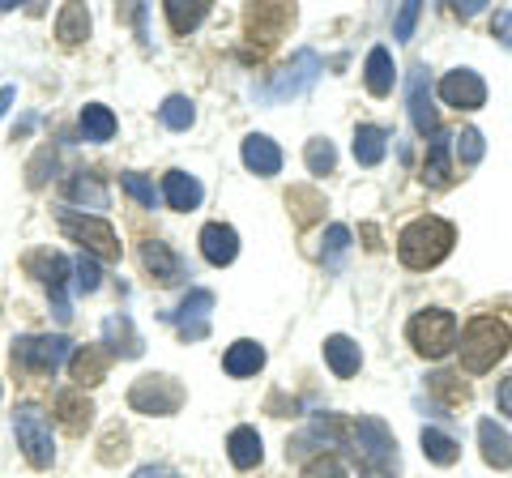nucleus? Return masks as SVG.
Instances as JSON below:
<instances>
[{
  "label": "nucleus",
  "mask_w": 512,
  "mask_h": 478,
  "mask_svg": "<svg viewBox=\"0 0 512 478\" xmlns=\"http://www.w3.org/2000/svg\"><path fill=\"white\" fill-rule=\"evenodd\" d=\"M453 146H457V158H461L466 167L483 163V154H487V141H483V133H478V129H466L461 137H453Z\"/></svg>",
  "instance_id": "4c0bfd02"
},
{
  "label": "nucleus",
  "mask_w": 512,
  "mask_h": 478,
  "mask_svg": "<svg viewBox=\"0 0 512 478\" xmlns=\"http://www.w3.org/2000/svg\"><path fill=\"white\" fill-rule=\"evenodd\" d=\"M201 252L210 265H231L239 257V235L235 227H227V222H210V227L201 231Z\"/></svg>",
  "instance_id": "2eb2a0df"
},
{
  "label": "nucleus",
  "mask_w": 512,
  "mask_h": 478,
  "mask_svg": "<svg viewBox=\"0 0 512 478\" xmlns=\"http://www.w3.org/2000/svg\"><path fill=\"white\" fill-rule=\"evenodd\" d=\"M491 35L500 39V43L508 47V52H512V9H500V13H495V22H491Z\"/></svg>",
  "instance_id": "a19ab883"
},
{
  "label": "nucleus",
  "mask_w": 512,
  "mask_h": 478,
  "mask_svg": "<svg viewBox=\"0 0 512 478\" xmlns=\"http://www.w3.org/2000/svg\"><path fill=\"white\" fill-rule=\"evenodd\" d=\"M367 90H372L376 99H384V94L393 90V56H389V47H372V52H367Z\"/></svg>",
  "instance_id": "cd10ccee"
},
{
  "label": "nucleus",
  "mask_w": 512,
  "mask_h": 478,
  "mask_svg": "<svg viewBox=\"0 0 512 478\" xmlns=\"http://www.w3.org/2000/svg\"><path fill=\"white\" fill-rule=\"evenodd\" d=\"M13 432H18V449L35 470H47L56 457V440H52V414L35 402H22L13 410Z\"/></svg>",
  "instance_id": "20e7f679"
},
{
  "label": "nucleus",
  "mask_w": 512,
  "mask_h": 478,
  "mask_svg": "<svg viewBox=\"0 0 512 478\" xmlns=\"http://www.w3.org/2000/svg\"><path fill=\"white\" fill-rule=\"evenodd\" d=\"M158 116H163L171 133H184V129H192V120H197V107H192V99H184V94H171V99L158 107Z\"/></svg>",
  "instance_id": "2f4dec72"
},
{
  "label": "nucleus",
  "mask_w": 512,
  "mask_h": 478,
  "mask_svg": "<svg viewBox=\"0 0 512 478\" xmlns=\"http://www.w3.org/2000/svg\"><path fill=\"white\" fill-rule=\"evenodd\" d=\"M346 252H350V231L342 227V222H333V227L325 231V265L338 269L346 261Z\"/></svg>",
  "instance_id": "e433bc0d"
},
{
  "label": "nucleus",
  "mask_w": 512,
  "mask_h": 478,
  "mask_svg": "<svg viewBox=\"0 0 512 478\" xmlns=\"http://www.w3.org/2000/svg\"><path fill=\"white\" fill-rule=\"evenodd\" d=\"M333 167H338V150H333V141H325V137L308 141V171L312 175H329Z\"/></svg>",
  "instance_id": "c9c22d12"
},
{
  "label": "nucleus",
  "mask_w": 512,
  "mask_h": 478,
  "mask_svg": "<svg viewBox=\"0 0 512 478\" xmlns=\"http://www.w3.org/2000/svg\"><path fill=\"white\" fill-rule=\"evenodd\" d=\"M69 201L90 205V210H107V184L99 180V175H90V171L73 175L69 180Z\"/></svg>",
  "instance_id": "c85d7f7f"
},
{
  "label": "nucleus",
  "mask_w": 512,
  "mask_h": 478,
  "mask_svg": "<svg viewBox=\"0 0 512 478\" xmlns=\"http://www.w3.org/2000/svg\"><path fill=\"white\" fill-rule=\"evenodd\" d=\"M210 312H214V291H188L180 312H171V321L184 342H201L210 333Z\"/></svg>",
  "instance_id": "f8f14e48"
},
{
  "label": "nucleus",
  "mask_w": 512,
  "mask_h": 478,
  "mask_svg": "<svg viewBox=\"0 0 512 478\" xmlns=\"http://www.w3.org/2000/svg\"><path fill=\"white\" fill-rule=\"evenodd\" d=\"M56 414H60V419L73 427V432H82V427L90 423L94 406H90V397H86V393H77V389H64V393L56 397Z\"/></svg>",
  "instance_id": "c756f323"
},
{
  "label": "nucleus",
  "mask_w": 512,
  "mask_h": 478,
  "mask_svg": "<svg viewBox=\"0 0 512 478\" xmlns=\"http://www.w3.org/2000/svg\"><path fill=\"white\" fill-rule=\"evenodd\" d=\"M325 359H329V368H333V376H355L359 368H363V350L346 338V333H333V338L325 342Z\"/></svg>",
  "instance_id": "5701e85b"
},
{
  "label": "nucleus",
  "mask_w": 512,
  "mask_h": 478,
  "mask_svg": "<svg viewBox=\"0 0 512 478\" xmlns=\"http://www.w3.org/2000/svg\"><path fill=\"white\" fill-rule=\"evenodd\" d=\"M500 410H504L508 419H512V376H508L504 385H500Z\"/></svg>",
  "instance_id": "37998d69"
},
{
  "label": "nucleus",
  "mask_w": 512,
  "mask_h": 478,
  "mask_svg": "<svg viewBox=\"0 0 512 478\" xmlns=\"http://www.w3.org/2000/svg\"><path fill=\"white\" fill-rule=\"evenodd\" d=\"M73 355V342L64 333H43V338H18L13 342V368L35 372V376H56Z\"/></svg>",
  "instance_id": "0eeeda50"
},
{
  "label": "nucleus",
  "mask_w": 512,
  "mask_h": 478,
  "mask_svg": "<svg viewBox=\"0 0 512 478\" xmlns=\"http://www.w3.org/2000/svg\"><path fill=\"white\" fill-rule=\"evenodd\" d=\"M478 9H483V0H466V5H457V13H461V18H474Z\"/></svg>",
  "instance_id": "a18cd8bd"
},
{
  "label": "nucleus",
  "mask_w": 512,
  "mask_h": 478,
  "mask_svg": "<svg viewBox=\"0 0 512 478\" xmlns=\"http://www.w3.org/2000/svg\"><path fill=\"white\" fill-rule=\"evenodd\" d=\"M440 99L457 111H474V107L487 103V86L474 69H453V73L440 77Z\"/></svg>",
  "instance_id": "9b49d317"
},
{
  "label": "nucleus",
  "mask_w": 512,
  "mask_h": 478,
  "mask_svg": "<svg viewBox=\"0 0 512 478\" xmlns=\"http://www.w3.org/2000/svg\"><path fill=\"white\" fill-rule=\"evenodd\" d=\"M350 444H355V457H359L363 478H393L397 470H402V457H397L393 432L380 419H372V414H363V419L350 427Z\"/></svg>",
  "instance_id": "f03ea898"
},
{
  "label": "nucleus",
  "mask_w": 512,
  "mask_h": 478,
  "mask_svg": "<svg viewBox=\"0 0 512 478\" xmlns=\"http://www.w3.org/2000/svg\"><path fill=\"white\" fill-rule=\"evenodd\" d=\"M320 56L312 52V47H299V52L291 56V65H286L282 73H274V86H269V99H299V94H308L316 82H320Z\"/></svg>",
  "instance_id": "1a4fd4ad"
},
{
  "label": "nucleus",
  "mask_w": 512,
  "mask_h": 478,
  "mask_svg": "<svg viewBox=\"0 0 512 478\" xmlns=\"http://www.w3.org/2000/svg\"><path fill=\"white\" fill-rule=\"evenodd\" d=\"M406 338L423 359H444L448 350L457 346V316L444 312V308L414 312L410 325H406Z\"/></svg>",
  "instance_id": "423d86ee"
},
{
  "label": "nucleus",
  "mask_w": 512,
  "mask_h": 478,
  "mask_svg": "<svg viewBox=\"0 0 512 478\" xmlns=\"http://www.w3.org/2000/svg\"><path fill=\"white\" fill-rule=\"evenodd\" d=\"M73 286H77V295H94L103 286V269L90 252H82V257L73 261Z\"/></svg>",
  "instance_id": "72a5a7b5"
},
{
  "label": "nucleus",
  "mask_w": 512,
  "mask_h": 478,
  "mask_svg": "<svg viewBox=\"0 0 512 478\" xmlns=\"http://www.w3.org/2000/svg\"><path fill=\"white\" fill-rule=\"evenodd\" d=\"M227 449H231V466L235 470H252V466H261V436H256V427H235L231 440H227Z\"/></svg>",
  "instance_id": "b1692460"
},
{
  "label": "nucleus",
  "mask_w": 512,
  "mask_h": 478,
  "mask_svg": "<svg viewBox=\"0 0 512 478\" xmlns=\"http://www.w3.org/2000/svg\"><path fill=\"white\" fill-rule=\"evenodd\" d=\"M406 103H410V120L423 137H436L440 133V116H436V103H431V82H427V69H410L406 77Z\"/></svg>",
  "instance_id": "9d476101"
},
{
  "label": "nucleus",
  "mask_w": 512,
  "mask_h": 478,
  "mask_svg": "<svg viewBox=\"0 0 512 478\" xmlns=\"http://www.w3.org/2000/svg\"><path fill=\"white\" fill-rule=\"evenodd\" d=\"M90 35V9L86 5H64L60 18H56V39L64 47H77Z\"/></svg>",
  "instance_id": "393cba45"
},
{
  "label": "nucleus",
  "mask_w": 512,
  "mask_h": 478,
  "mask_svg": "<svg viewBox=\"0 0 512 478\" xmlns=\"http://www.w3.org/2000/svg\"><path fill=\"white\" fill-rule=\"evenodd\" d=\"M163 197H167V205L171 210H197L201 205V197H205V188H201V180L197 175H188V171H167L163 175Z\"/></svg>",
  "instance_id": "f3484780"
},
{
  "label": "nucleus",
  "mask_w": 512,
  "mask_h": 478,
  "mask_svg": "<svg viewBox=\"0 0 512 478\" xmlns=\"http://www.w3.org/2000/svg\"><path fill=\"white\" fill-rule=\"evenodd\" d=\"M222 368H227V376H256V372L265 368V346L252 342V338H239V342L227 350Z\"/></svg>",
  "instance_id": "4be33fe9"
},
{
  "label": "nucleus",
  "mask_w": 512,
  "mask_h": 478,
  "mask_svg": "<svg viewBox=\"0 0 512 478\" xmlns=\"http://www.w3.org/2000/svg\"><path fill=\"white\" fill-rule=\"evenodd\" d=\"M448 154H453V133H436L431 137V150H427V167H423V180L431 188H448L453 184V163H448Z\"/></svg>",
  "instance_id": "6ab92c4d"
},
{
  "label": "nucleus",
  "mask_w": 512,
  "mask_h": 478,
  "mask_svg": "<svg viewBox=\"0 0 512 478\" xmlns=\"http://www.w3.org/2000/svg\"><path fill=\"white\" fill-rule=\"evenodd\" d=\"M414 22H419V5H402V13H397V22H393V39H410L414 35Z\"/></svg>",
  "instance_id": "ea45409f"
},
{
  "label": "nucleus",
  "mask_w": 512,
  "mask_h": 478,
  "mask_svg": "<svg viewBox=\"0 0 512 478\" xmlns=\"http://www.w3.org/2000/svg\"><path fill=\"white\" fill-rule=\"evenodd\" d=\"M141 265H146L163 286H175V282L184 278V261L175 257L163 239H146V244H141Z\"/></svg>",
  "instance_id": "ddd939ff"
},
{
  "label": "nucleus",
  "mask_w": 512,
  "mask_h": 478,
  "mask_svg": "<svg viewBox=\"0 0 512 478\" xmlns=\"http://www.w3.org/2000/svg\"><path fill=\"white\" fill-rule=\"evenodd\" d=\"M508 346H512L508 325H500L495 316H474L466 333H461V363H466V372H474V376L491 372L495 363L508 355Z\"/></svg>",
  "instance_id": "7ed1b4c3"
},
{
  "label": "nucleus",
  "mask_w": 512,
  "mask_h": 478,
  "mask_svg": "<svg viewBox=\"0 0 512 478\" xmlns=\"http://www.w3.org/2000/svg\"><path fill=\"white\" fill-rule=\"evenodd\" d=\"M69 372L77 380V389H90V385H99V380L107 376V350L103 346H77L73 355H69Z\"/></svg>",
  "instance_id": "a211bd4d"
},
{
  "label": "nucleus",
  "mask_w": 512,
  "mask_h": 478,
  "mask_svg": "<svg viewBox=\"0 0 512 478\" xmlns=\"http://www.w3.org/2000/svg\"><path fill=\"white\" fill-rule=\"evenodd\" d=\"M423 453L436 461V466H453V461L461 457L457 440H453V436H444V432H436V427H423Z\"/></svg>",
  "instance_id": "473e14b6"
},
{
  "label": "nucleus",
  "mask_w": 512,
  "mask_h": 478,
  "mask_svg": "<svg viewBox=\"0 0 512 478\" xmlns=\"http://www.w3.org/2000/svg\"><path fill=\"white\" fill-rule=\"evenodd\" d=\"M384 146H389V133L376 129V124H359L355 129V163L376 167L384 158Z\"/></svg>",
  "instance_id": "bb28decb"
},
{
  "label": "nucleus",
  "mask_w": 512,
  "mask_h": 478,
  "mask_svg": "<svg viewBox=\"0 0 512 478\" xmlns=\"http://www.w3.org/2000/svg\"><path fill=\"white\" fill-rule=\"evenodd\" d=\"M205 13H210V5H184V0H167V22L175 35H188V30H197L205 22Z\"/></svg>",
  "instance_id": "7c9ffc66"
},
{
  "label": "nucleus",
  "mask_w": 512,
  "mask_h": 478,
  "mask_svg": "<svg viewBox=\"0 0 512 478\" xmlns=\"http://www.w3.org/2000/svg\"><path fill=\"white\" fill-rule=\"evenodd\" d=\"M133 478H180V474H175L171 466H141Z\"/></svg>",
  "instance_id": "79ce46f5"
},
{
  "label": "nucleus",
  "mask_w": 512,
  "mask_h": 478,
  "mask_svg": "<svg viewBox=\"0 0 512 478\" xmlns=\"http://www.w3.org/2000/svg\"><path fill=\"white\" fill-rule=\"evenodd\" d=\"M82 137L94 141V146H103V141L116 137V116H111V107H103V103L82 107Z\"/></svg>",
  "instance_id": "a878e982"
},
{
  "label": "nucleus",
  "mask_w": 512,
  "mask_h": 478,
  "mask_svg": "<svg viewBox=\"0 0 512 478\" xmlns=\"http://www.w3.org/2000/svg\"><path fill=\"white\" fill-rule=\"evenodd\" d=\"M453 227H448L444 218H414L410 227L397 235V257H402V265L410 269H431L440 265L448 252H453Z\"/></svg>",
  "instance_id": "f257e3e1"
},
{
  "label": "nucleus",
  "mask_w": 512,
  "mask_h": 478,
  "mask_svg": "<svg viewBox=\"0 0 512 478\" xmlns=\"http://www.w3.org/2000/svg\"><path fill=\"white\" fill-rule=\"evenodd\" d=\"M103 346L111 350V355H120V359H137L141 350H146V342L137 338V329H133V321H128L124 312H116V316H107L103 321Z\"/></svg>",
  "instance_id": "4468645a"
},
{
  "label": "nucleus",
  "mask_w": 512,
  "mask_h": 478,
  "mask_svg": "<svg viewBox=\"0 0 512 478\" xmlns=\"http://www.w3.org/2000/svg\"><path fill=\"white\" fill-rule=\"evenodd\" d=\"M478 444H483V461H487V466H495V470L512 466V436L495 419L478 423Z\"/></svg>",
  "instance_id": "aec40b11"
},
{
  "label": "nucleus",
  "mask_w": 512,
  "mask_h": 478,
  "mask_svg": "<svg viewBox=\"0 0 512 478\" xmlns=\"http://www.w3.org/2000/svg\"><path fill=\"white\" fill-rule=\"evenodd\" d=\"M303 478H346V466L338 457H316V461H308V466H303Z\"/></svg>",
  "instance_id": "58836bf2"
},
{
  "label": "nucleus",
  "mask_w": 512,
  "mask_h": 478,
  "mask_svg": "<svg viewBox=\"0 0 512 478\" xmlns=\"http://www.w3.org/2000/svg\"><path fill=\"white\" fill-rule=\"evenodd\" d=\"M128 406L141 414H175L184 406V389L180 380L171 376H141L133 389H128Z\"/></svg>",
  "instance_id": "6e6552de"
},
{
  "label": "nucleus",
  "mask_w": 512,
  "mask_h": 478,
  "mask_svg": "<svg viewBox=\"0 0 512 478\" xmlns=\"http://www.w3.org/2000/svg\"><path fill=\"white\" fill-rule=\"evenodd\" d=\"M120 184H124V193L133 197V201H141V205H146V210H154L158 197H163V193H158V188H154V184H150L141 171H124V175H120Z\"/></svg>",
  "instance_id": "f704fd0d"
},
{
  "label": "nucleus",
  "mask_w": 512,
  "mask_h": 478,
  "mask_svg": "<svg viewBox=\"0 0 512 478\" xmlns=\"http://www.w3.org/2000/svg\"><path fill=\"white\" fill-rule=\"evenodd\" d=\"M26 269L35 274L52 295H64V282L73 274V261L60 257V252H35V257H26Z\"/></svg>",
  "instance_id": "dca6fc26"
},
{
  "label": "nucleus",
  "mask_w": 512,
  "mask_h": 478,
  "mask_svg": "<svg viewBox=\"0 0 512 478\" xmlns=\"http://www.w3.org/2000/svg\"><path fill=\"white\" fill-rule=\"evenodd\" d=\"M56 222H60V231L73 239V244H82L94 261H116L120 257V235H116V227H111L107 218H99V214H77V210H56Z\"/></svg>",
  "instance_id": "39448f33"
},
{
  "label": "nucleus",
  "mask_w": 512,
  "mask_h": 478,
  "mask_svg": "<svg viewBox=\"0 0 512 478\" xmlns=\"http://www.w3.org/2000/svg\"><path fill=\"white\" fill-rule=\"evenodd\" d=\"M244 167L256 171V175H278L282 171V150L265 133H252V137H244Z\"/></svg>",
  "instance_id": "412c9836"
},
{
  "label": "nucleus",
  "mask_w": 512,
  "mask_h": 478,
  "mask_svg": "<svg viewBox=\"0 0 512 478\" xmlns=\"http://www.w3.org/2000/svg\"><path fill=\"white\" fill-rule=\"evenodd\" d=\"M13 99H18V90H13V86H0V116H5V111L13 107Z\"/></svg>",
  "instance_id": "c03bdc74"
}]
</instances>
